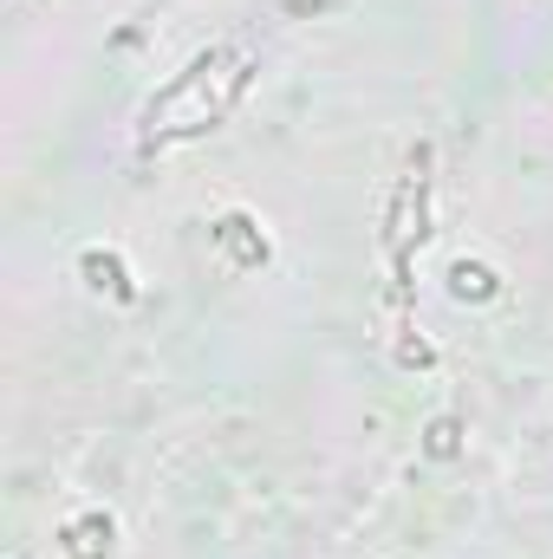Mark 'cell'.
I'll return each instance as SVG.
<instances>
[{
  "mask_svg": "<svg viewBox=\"0 0 553 559\" xmlns=\"http://www.w3.org/2000/svg\"><path fill=\"white\" fill-rule=\"evenodd\" d=\"M222 59H196L169 92H163V105H150V124L156 131H202L209 118H222L228 111V98H235V85L228 92H209V72H215Z\"/></svg>",
  "mask_w": 553,
  "mask_h": 559,
  "instance_id": "1",
  "label": "cell"
},
{
  "mask_svg": "<svg viewBox=\"0 0 553 559\" xmlns=\"http://www.w3.org/2000/svg\"><path fill=\"white\" fill-rule=\"evenodd\" d=\"M456 293H462V299H469V293L482 299V293H489V274H482V267H456Z\"/></svg>",
  "mask_w": 553,
  "mask_h": 559,
  "instance_id": "2",
  "label": "cell"
}]
</instances>
